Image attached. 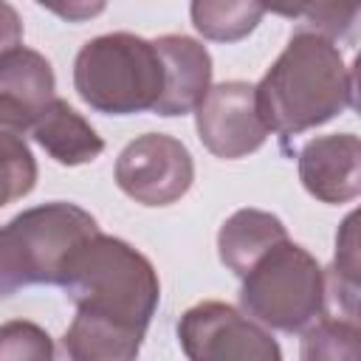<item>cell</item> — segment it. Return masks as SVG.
<instances>
[{"mask_svg": "<svg viewBox=\"0 0 361 361\" xmlns=\"http://www.w3.org/2000/svg\"><path fill=\"white\" fill-rule=\"evenodd\" d=\"M42 8L56 14L65 23H85L99 17L107 8V0H37Z\"/></svg>", "mask_w": 361, "mask_h": 361, "instance_id": "cell-20", "label": "cell"}, {"mask_svg": "<svg viewBox=\"0 0 361 361\" xmlns=\"http://www.w3.org/2000/svg\"><path fill=\"white\" fill-rule=\"evenodd\" d=\"M51 336L37 327L34 322H6L0 324V358H31V361H51L54 358Z\"/></svg>", "mask_w": 361, "mask_h": 361, "instance_id": "cell-19", "label": "cell"}, {"mask_svg": "<svg viewBox=\"0 0 361 361\" xmlns=\"http://www.w3.org/2000/svg\"><path fill=\"white\" fill-rule=\"evenodd\" d=\"M299 180L322 203H350L361 192V141L353 133L310 138L299 149Z\"/></svg>", "mask_w": 361, "mask_h": 361, "instance_id": "cell-9", "label": "cell"}, {"mask_svg": "<svg viewBox=\"0 0 361 361\" xmlns=\"http://www.w3.org/2000/svg\"><path fill=\"white\" fill-rule=\"evenodd\" d=\"M20 42H23V20L11 3L0 0V54Z\"/></svg>", "mask_w": 361, "mask_h": 361, "instance_id": "cell-21", "label": "cell"}, {"mask_svg": "<svg viewBox=\"0 0 361 361\" xmlns=\"http://www.w3.org/2000/svg\"><path fill=\"white\" fill-rule=\"evenodd\" d=\"M99 231L90 212L51 200L31 206L0 228V299L25 285H59L73 248Z\"/></svg>", "mask_w": 361, "mask_h": 361, "instance_id": "cell-3", "label": "cell"}, {"mask_svg": "<svg viewBox=\"0 0 361 361\" xmlns=\"http://www.w3.org/2000/svg\"><path fill=\"white\" fill-rule=\"evenodd\" d=\"M59 285L76 310L141 333H147L161 302V282L152 262L130 243L102 231L73 248Z\"/></svg>", "mask_w": 361, "mask_h": 361, "instance_id": "cell-2", "label": "cell"}, {"mask_svg": "<svg viewBox=\"0 0 361 361\" xmlns=\"http://www.w3.org/2000/svg\"><path fill=\"white\" fill-rule=\"evenodd\" d=\"M361 0H305L302 17L327 39H350L358 25Z\"/></svg>", "mask_w": 361, "mask_h": 361, "instance_id": "cell-18", "label": "cell"}, {"mask_svg": "<svg viewBox=\"0 0 361 361\" xmlns=\"http://www.w3.org/2000/svg\"><path fill=\"white\" fill-rule=\"evenodd\" d=\"M262 8H265V11H274V14H279V17L296 20V17H302V11H305V0H262Z\"/></svg>", "mask_w": 361, "mask_h": 361, "instance_id": "cell-22", "label": "cell"}, {"mask_svg": "<svg viewBox=\"0 0 361 361\" xmlns=\"http://www.w3.org/2000/svg\"><path fill=\"white\" fill-rule=\"evenodd\" d=\"M152 45L164 65V85L152 110L158 116L192 113L212 87V56L206 45L186 34H164Z\"/></svg>", "mask_w": 361, "mask_h": 361, "instance_id": "cell-10", "label": "cell"}, {"mask_svg": "<svg viewBox=\"0 0 361 361\" xmlns=\"http://www.w3.org/2000/svg\"><path fill=\"white\" fill-rule=\"evenodd\" d=\"M302 358H358V322L344 316H319L302 330Z\"/></svg>", "mask_w": 361, "mask_h": 361, "instance_id": "cell-17", "label": "cell"}, {"mask_svg": "<svg viewBox=\"0 0 361 361\" xmlns=\"http://www.w3.org/2000/svg\"><path fill=\"white\" fill-rule=\"evenodd\" d=\"M254 93L268 133L288 138L353 107L355 82L333 39L316 31H296L259 85H254Z\"/></svg>", "mask_w": 361, "mask_h": 361, "instance_id": "cell-1", "label": "cell"}, {"mask_svg": "<svg viewBox=\"0 0 361 361\" xmlns=\"http://www.w3.org/2000/svg\"><path fill=\"white\" fill-rule=\"evenodd\" d=\"M178 341L192 361H279L274 336L226 302H197L178 322Z\"/></svg>", "mask_w": 361, "mask_h": 361, "instance_id": "cell-6", "label": "cell"}, {"mask_svg": "<svg viewBox=\"0 0 361 361\" xmlns=\"http://www.w3.org/2000/svg\"><path fill=\"white\" fill-rule=\"evenodd\" d=\"M195 127L203 147L223 161L245 158L268 138V127L257 110L254 85L240 79L220 82L206 90L195 107Z\"/></svg>", "mask_w": 361, "mask_h": 361, "instance_id": "cell-8", "label": "cell"}, {"mask_svg": "<svg viewBox=\"0 0 361 361\" xmlns=\"http://www.w3.org/2000/svg\"><path fill=\"white\" fill-rule=\"evenodd\" d=\"M28 133L62 166L90 164L104 149V141L90 127V121H85L65 99L56 96L31 118Z\"/></svg>", "mask_w": 361, "mask_h": 361, "instance_id": "cell-11", "label": "cell"}, {"mask_svg": "<svg viewBox=\"0 0 361 361\" xmlns=\"http://www.w3.org/2000/svg\"><path fill=\"white\" fill-rule=\"evenodd\" d=\"M147 333L76 310L62 336V350L73 361H130L138 355Z\"/></svg>", "mask_w": 361, "mask_h": 361, "instance_id": "cell-14", "label": "cell"}, {"mask_svg": "<svg viewBox=\"0 0 361 361\" xmlns=\"http://www.w3.org/2000/svg\"><path fill=\"white\" fill-rule=\"evenodd\" d=\"M54 68L39 51L14 45L0 54V96L20 102L37 116L54 99Z\"/></svg>", "mask_w": 361, "mask_h": 361, "instance_id": "cell-15", "label": "cell"}, {"mask_svg": "<svg viewBox=\"0 0 361 361\" xmlns=\"http://www.w3.org/2000/svg\"><path fill=\"white\" fill-rule=\"evenodd\" d=\"M240 305L262 327L302 333L327 307L324 268L307 248L282 240L243 276Z\"/></svg>", "mask_w": 361, "mask_h": 361, "instance_id": "cell-5", "label": "cell"}, {"mask_svg": "<svg viewBox=\"0 0 361 361\" xmlns=\"http://www.w3.org/2000/svg\"><path fill=\"white\" fill-rule=\"evenodd\" d=\"M195 180V161L178 138L147 133L130 141L116 161L118 189L141 206H169L180 200Z\"/></svg>", "mask_w": 361, "mask_h": 361, "instance_id": "cell-7", "label": "cell"}, {"mask_svg": "<svg viewBox=\"0 0 361 361\" xmlns=\"http://www.w3.org/2000/svg\"><path fill=\"white\" fill-rule=\"evenodd\" d=\"M192 25L212 42H240L262 20V0H192Z\"/></svg>", "mask_w": 361, "mask_h": 361, "instance_id": "cell-16", "label": "cell"}, {"mask_svg": "<svg viewBox=\"0 0 361 361\" xmlns=\"http://www.w3.org/2000/svg\"><path fill=\"white\" fill-rule=\"evenodd\" d=\"M164 85L155 45L130 31L87 39L73 62V87L96 113L133 116L152 110Z\"/></svg>", "mask_w": 361, "mask_h": 361, "instance_id": "cell-4", "label": "cell"}, {"mask_svg": "<svg viewBox=\"0 0 361 361\" xmlns=\"http://www.w3.org/2000/svg\"><path fill=\"white\" fill-rule=\"evenodd\" d=\"M31 118L34 113L20 102L0 96V209L37 186V161L25 141Z\"/></svg>", "mask_w": 361, "mask_h": 361, "instance_id": "cell-13", "label": "cell"}, {"mask_svg": "<svg viewBox=\"0 0 361 361\" xmlns=\"http://www.w3.org/2000/svg\"><path fill=\"white\" fill-rule=\"evenodd\" d=\"M282 240H288V228L276 214L262 209H237L217 231V254L231 274L245 276L251 265Z\"/></svg>", "mask_w": 361, "mask_h": 361, "instance_id": "cell-12", "label": "cell"}]
</instances>
